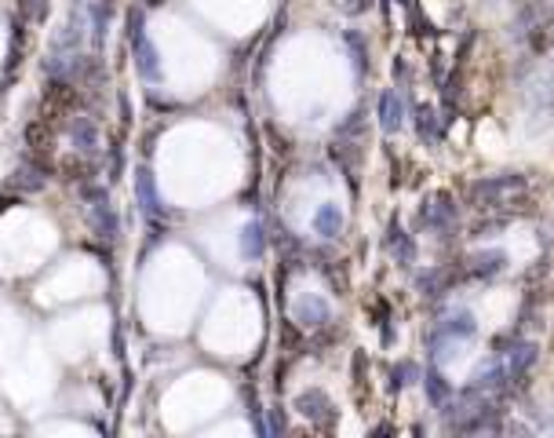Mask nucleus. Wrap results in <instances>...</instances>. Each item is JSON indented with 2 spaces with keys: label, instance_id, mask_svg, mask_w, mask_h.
Segmentation results:
<instances>
[{
  "label": "nucleus",
  "instance_id": "obj_1",
  "mask_svg": "<svg viewBox=\"0 0 554 438\" xmlns=\"http://www.w3.org/2000/svg\"><path fill=\"white\" fill-rule=\"evenodd\" d=\"M525 190H529V179H525L522 172L485 175V179H474V183H471L467 201H471L478 212H496V209H507V204L522 201Z\"/></svg>",
  "mask_w": 554,
  "mask_h": 438
},
{
  "label": "nucleus",
  "instance_id": "obj_2",
  "mask_svg": "<svg viewBox=\"0 0 554 438\" xmlns=\"http://www.w3.org/2000/svg\"><path fill=\"white\" fill-rule=\"evenodd\" d=\"M128 41H132V51H135V66L139 73H143V81H161V59H157V48H153V41L146 37L143 30V15L139 11H132L128 15Z\"/></svg>",
  "mask_w": 554,
  "mask_h": 438
},
{
  "label": "nucleus",
  "instance_id": "obj_3",
  "mask_svg": "<svg viewBox=\"0 0 554 438\" xmlns=\"http://www.w3.org/2000/svg\"><path fill=\"white\" fill-rule=\"evenodd\" d=\"M84 201H88V219H92V230H95L102 241H113L121 227H117V212H113L106 190H102V187H84Z\"/></svg>",
  "mask_w": 554,
  "mask_h": 438
},
{
  "label": "nucleus",
  "instance_id": "obj_4",
  "mask_svg": "<svg viewBox=\"0 0 554 438\" xmlns=\"http://www.w3.org/2000/svg\"><path fill=\"white\" fill-rule=\"evenodd\" d=\"M419 227H427V230H448L453 227V219H456V201L453 194H434L431 201H423V209H419Z\"/></svg>",
  "mask_w": 554,
  "mask_h": 438
},
{
  "label": "nucleus",
  "instance_id": "obj_5",
  "mask_svg": "<svg viewBox=\"0 0 554 438\" xmlns=\"http://www.w3.org/2000/svg\"><path fill=\"white\" fill-rule=\"evenodd\" d=\"M135 201H139V209H143L146 219H157V216L164 212L161 194H157V183H153L150 169H139V172H135Z\"/></svg>",
  "mask_w": 554,
  "mask_h": 438
},
{
  "label": "nucleus",
  "instance_id": "obj_6",
  "mask_svg": "<svg viewBox=\"0 0 554 438\" xmlns=\"http://www.w3.org/2000/svg\"><path fill=\"white\" fill-rule=\"evenodd\" d=\"M295 409H299L306 420H314V423H332V417H336V409H332L325 391H303L299 398H295Z\"/></svg>",
  "mask_w": 554,
  "mask_h": 438
},
{
  "label": "nucleus",
  "instance_id": "obj_7",
  "mask_svg": "<svg viewBox=\"0 0 554 438\" xmlns=\"http://www.w3.org/2000/svg\"><path fill=\"white\" fill-rule=\"evenodd\" d=\"M51 139H55V124H51V117H33L30 124H26V143H30L37 161H44L51 153Z\"/></svg>",
  "mask_w": 554,
  "mask_h": 438
},
{
  "label": "nucleus",
  "instance_id": "obj_8",
  "mask_svg": "<svg viewBox=\"0 0 554 438\" xmlns=\"http://www.w3.org/2000/svg\"><path fill=\"white\" fill-rule=\"evenodd\" d=\"M405 124V106H402V95L394 92V88H386L379 95V128L386 135H394L397 128Z\"/></svg>",
  "mask_w": 554,
  "mask_h": 438
},
{
  "label": "nucleus",
  "instance_id": "obj_9",
  "mask_svg": "<svg viewBox=\"0 0 554 438\" xmlns=\"http://www.w3.org/2000/svg\"><path fill=\"white\" fill-rule=\"evenodd\" d=\"M459 278V270H442V267H434V270H423V274L416 278V289L423 296H431V300H437V296H445L448 285Z\"/></svg>",
  "mask_w": 554,
  "mask_h": 438
},
{
  "label": "nucleus",
  "instance_id": "obj_10",
  "mask_svg": "<svg viewBox=\"0 0 554 438\" xmlns=\"http://www.w3.org/2000/svg\"><path fill=\"white\" fill-rule=\"evenodd\" d=\"M295 321L306 329H317L325 325V321H332V307L321 300V296H306V300H299V307H295Z\"/></svg>",
  "mask_w": 554,
  "mask_h": 438
},
{
  "label": "nucleus",
  "instance_id": "obj_11",
  "mask_svg": "<svg viewBox=\"0 0 554 438\" xmlns=\"http://www.w3.org/2000/svg\"><path fill=\"white\" fill-rule=\"evenodd\" d=\"M507 267V256L499 249H488V252H474L467 260V274L471 278H496L499 270Z\"/></svg>",
  "mask_w": 554,
  "mask_h": 438
},
{
  "label": "nucleus",
  "instance_id": "obj_12",
  "mask_svg": "<svg viewBox=\"0 0 554 438\" xmlns=\"http://www.w3.org/2000/svg\"><path fill=\"white\" fill-rule=\"evenodd\" d=\"M386 252H390L397 263H412V260H416V245H412V238L405 234V227L397 223V219L386 227Z\"/></svg>",
  "mask_w": 554,
  "mask_h": 438
},
{
  "label": "nucleus",
  "instance_id": "obj_13",
  "mask_svg": "<svg viewBox=\"0 0 554 438\" xmlns=\"http://www.w3.org/2000/svg\"><path fill=\"white\" fill-rule=\"evenodd\" d=\"M536 358H540V347H536L533 340L518 343V347L511 351V358H507V377H511V380H522L525 372L536 365Z\"/></svg>",
  "mask_w": 554,
  "mask_h": 438
},
{
  "label": "nucleus",
  "instance_id": "obj_14",
  "mask_svg": "<svg viewBox=\"0 0 554 438\" xmlns=\"http://www.w3.org/2000/svg\"><path fill=\"white\" fill-rule=\"evenodd\" d=\"M70 139L81 153H95L99 150V128L92 117H73L70 121Z\"/></svg>",
  "mask_w": 554,
  "mask_h": 438
},
{
  "label": "nucleus",
  "instance_id": "obj_15",
  "mask_svg": "<svg viewBox=\"0 0 554 438\" xmlns=\"http://www.w3.org/2000/svg\"><path fill=\"white\" fill-rule=\"evenodd\" d=\"M471 380H474V383H471V391H499V388H504V383H507L511 377H507V365L493 362L488 369H478Z\"/></svg>",
  "mask_w": 554,
  "mask_h": 438
},
{
  "label": "nucleus",
  "instance_id": "obj_16",
  "mask_svg": "<svg viewBox=\"0 0 554 438\" xmlns=\"http://www.w3.org/2000/svg\"><path fill=\"white\" fill-rule=\"evenodd\" d=\"M314 230L321 238H339L343 230V212L336 209V204H321L317 216H314Z\"/></svg>",
  "mask_w": 554,
  "mask_h": 438
},
{
  "label": "nucleus",
  "instance_id": "obj_17",
  "mask_svg": "<svg viewBox=\"0 0 554 438\" xmlns=\"http://www.w3.org/2000/svg\"><path fill=\"white\" fill-rule=\"evenodd\" d=\"M266 252V234L259 223H248L241 230V256L244 260H259V256Z\"/></svg>",
  "mask_w": 554,
  "mask_h": 438
},
{
  "label": "nucleus",
  "instance_id": "obj_18",
  "mask_svg": "<svg viewBox=\"0 0 554 438\" xmlns=\"http://www.w3.org/2000/svg\"><path fill=\"white\" fill-rule=\"evenodd\" d=\"M474 329H478V325H474V318L467 314V311H456L453 318H445V325L442 329H437V332H442V336H459V340H471L474 336Z\"/></svg>",
  "mask_w": 554,
  "mask_h": 438
},
{
  "label": "nucleus",
  "instance_id": "obj_19",
  "mask_svg": "<svg viewBox=\"0 0 554 438\" xmlns=\"http://www.w3.org/2000/svg\"><path fill=\"white\" fill-rule=\"evenodd\" d=\"M416 132H419V139H427V143H437V139H442L437 117H434L431 106H416Z\"/></svg>",
  "mask_w": 554,
  "mask_h": 438
},
{
  "label": "nucleus",
  "instance_id": "obj_20",
  "mask_svg": "<svg viewBox=\"0 0 554 438\" xmlns=\"http://www.w3.org/2000/svg\"><path fill=\"white\" fill-rule=\"evenodd\" d=\"M423 391H427V398L434 406H445V398H448V383L445 377L437 369H427V377H423Z\"/></svg>",
  "mask_w": 554,
  "mask_h": 438
},
{
  "label": "nucleus",
  "instance_id": "obj_21",
  "mask_svg": "<svg viewBox=\"0 0 554 438\" xmlns=\"http://www.w3.org/2000/svg\"><path fill=\"white\" fill-rule=\"evenodd\" d=\"M48 11V0H19V15L22 22H41Z\"/></svg>",
  "mask_w": 554,
  "mask_h": 438
},
{
  "label": "nucleus",
  "instance_id": "obj_22",
  "mask_svg": "<svg viewBox=\"0 0 554 438\" xmlns=\"http://www.w3.org/2000/svg\"><path fill=\"white\" fill-rule=\"evenodd\" d=\"M346 44L354 48V62H357V73H365L368 70V62H365V44H362V33H346Z\"/></svg>",
  "mask_w": 554,
  "mask_h": 438
},
{
  "label": "nucleus",
  "instance_id": "obj_23",
  "mask_svg": "<svg viewBox=\"0 0 554 438\" xmlns=\"http://www.w3.org/2000/svg\"><path fill=\"white\" fill-rule=\"evenodd\" d=\"M412 377H416V365H412V362H402V365L394 369V391L408 388V383H412Z\"/></svg>",
  "mask_w": 554,
  "mask_h": 438
},
{
  "label": "nucleus",
  "instance_id": "obj_24",
  "mask_svg": "<svg viewBox=\"0 0 554 438\" xmlns=\"http://www.w3.org/2000/svg\"><path fill=\"white\" fill-rule=\"evenodd\" d=\"M336 4L346 11V15H362V11L368 8V0H336Z\"/></svg>",
  "mask_w": 554,
  "mask_h": 438
},
{
  "label": "nucleus",
  "instance_id": "obj_25",
  "mask_svg": "<svg viewBox=\"0 0 554 438\" xmlns=\"http://www.w3.org/2000/svg\"><path fill=\"white\" fill-rule=\"evenodd\" d=\"M402 4H405V11L412 15V22H419V15H416V0H402Z\"/></svg>",
  "mask_w": 554,
  "mask_h": 438
},
{
  "label": "nucleus",
  "instance_id": "obj_26",
  "mask_svg": "<svg viewBox=\"0 0 554 438\" xmlns=\"http://www.w3.org/2000/svg\"><path fill=\"white\" fill-rule=\"evenodd\" d=\"M146 4H161V0H146Z\"/></svg>",
  "mask_w": 554,
  "mask_h": 438
}]
</instances>
